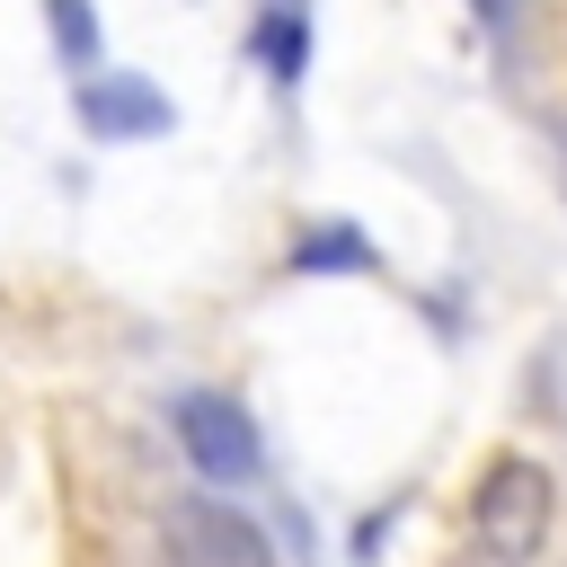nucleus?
Listing matches in <instances>:
<instances>
[{"label": "nucleus", "mask_w": 567, "mask_h": 567, "mask_svg": "<svg viewBox=\"0 0 567 567\" xmlns=\"http://www.w3.org/2000/svg\"><path fill=\"white\" fill-rule=\"evenodd\" d=\"M168 549H177V567H275L266 532L221 496H177L168 505Z\"/></svg>", "instance_id": "7ed1b4c3"}, {"label": "nucleus", "mask_w": 567, "mask_h": 567, "mask_svg": "<svg viewBox=\"0 0 567 567\" xmlns=\"http://www.w3.org/2000/svg\"><path fill=\"white\" fill-rule=\"evenodd\" d=\"M71 106H80V124H89L97 142H159V133L177 124L168 89H151L142 71H89Z\"/></svg>", "instance_id": "20e7f679"}, {"label": "nucleus", "mask_w": 567, "mask_h": 567, "mask_svg": "<svg viewBox=\"0 0 567 567\" xmlns=\"http://www.w3.org/2000/svg\"><path fill=\"white\" fill-rule=\"evenodd\" d=\"M248 44H257V62H266L284 89L310 71V27H301V9H266V18L248 27Z\"/></svg>", "instance_id": "39448f33"}, {"label": "nucleus", "mask_w": 567, "mask_h": 567, "mask_svg": "<svg viewBox=\"0 0 567 567\" xmlns=\"http://www.w3.org/2000/svg\"><path fill=\"white\" fill-rule=\"evenodd\" d=\"M177 452L204 470V478H257V425H248V408L230 399V390H186L177 399Z\"/></svg>", "instance_id": "f03ea898"}, {"label": "nucleus", "mask_w": 567, "mask_h": 567, "mask_svg": "<svg viewBox=\"0 0 567 567\" xmlns=\"http://www.w3.org/2000/svg\"><path fill=\"white\" fill-rule=\"evenodd\" d=\"M292 275H372V239L346 230V221H328V230H310L292 248Z\"/></svg>", "instance_id": "423d86ee"}, {"label": "nucleus", "mask_w": 567, "mask_h": 567, "mask_svg": "<svg viewBox=\"0 0 567 567\" xmlns=\"http://www.w3.org/2000/svg\"><path fill=\"white\" fill-rule=\"evenodd\" d=\"M44 27H53V53H62L71 71L97 62V9H89V0H44Z\"/></svg>", "instance_id": "0eeeda50"}, {"label": "nucleus", "mask_w": 567, "mask_h": 567, "mask_svg": "<svg viewBox=\"0 0 567 567\" xmlns=\"http://www.w3.org/2000/svg\"><path fill=\"white\" fill-rule=\"evenodd\" d=\"M470 540H478V558L523 567V558L549 540V470L523 461V452L487 461V478H478V496H470Z\"/></svg>", "instance_id": "f257e3e1"}, {"label": "nucleus", "mask_w": 567, "mask_h": 567, "mask_svg": "<svg viewBox=\"0 0 567 567\" xmlns=\"http://www.w3.org/2000/svg\"><path fill=\"white\" fill-rule=\"evenodd\" d=\"M470 9H478V18H487V27H505V18H514V9H523V0H470Z\"/></svg>", "instance_id": "6e6552de"}]
</instances>
